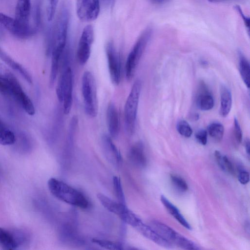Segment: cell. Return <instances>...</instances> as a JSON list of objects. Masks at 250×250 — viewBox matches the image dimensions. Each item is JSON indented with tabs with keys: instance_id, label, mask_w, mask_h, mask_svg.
Segmentation results:
<instances>
[{
	"instance_id": "6da1fadb",
	"label": "cell",
	"mask_w": 250,
	"mask_h": 250,
	"mask_svg": "<svg viewBox=\"0 0 250 250\" xmlns=\"http://www.w3.org/2000/svg\"><path fill=\"white\" fill-rule=\"evenodd\" d=\"M47 185L51 194L59 200L83 209L89 207V202L83 193L64 182L51 178Z\"/></svg>"
},
{
	"instance_id": "7a4b0ae2",
	"label": "cell",
	"mask_w": 250,
	"mask_h": 250,
	"mask_svg": "<svg viewBox=\"0 0 250 250\" xmlns=\"http://www.w3.org/2000/svg\"><path fill=\"white\" fill-rule=\"evenodd\" d=\"M69 13L63 6L58 16L53 33L51 48V64L59 65L66 43Z\"/></svg>"
},
{
	"instance_id": "3957f363",
	"label": "cell",
	"mask_w": 250,
	"mask_h": 250,
	"mask_svg": "<svg viewBox=\"0 0 250 250\" xmlns=\"http://www.w3.org/2000/svg\"><path fill=\"white\" fill-rule=\"evenodd\" d=\"M82 92L85 113L91 118L96 117L98 110L96 81L89 71H85L83 75Z\"/></svg>"
},
{
	"instance_id": "277c9868",
	"label": "cell",
	"mask_w": 250,
	"mask_h": 250,
	"mask_svg": "<svg viewBox=\"0 0 250 250\" xmlns=\"http://www.w3.org/2000/svg\"><path fill=\"white\" fill-rule=\"evenodd\" d=\"M121 219L132 226L146 238L166 248H171L172 245L160 236L150 226L143 223L142 220L130 209L122 216Z\"/></svg>"
},
{
	"instance_id": "5b68a950",
	"label": "cell",
	"mask_w": 250,
	"mask_h": 250,
	"mask_svg": "<svg viewBox=\"0 0 250 250\" xmlns=\"http://www.w3.org/2000/svg\"><path fill=\"white\" fill-rule=\"evenodd\" d=\"M150 227L160 236L171 245L185 250H200V248L192 241L178 233L167 225L157 220L151 221Z\"/></svg>"
},
{
	"instance_id": "8992f818",
	"label": "cell",
	"mask_w": 250,
	"mask_h": 250,
	"mask_svg": "<svg viewBox=\"0 0 250 250\" xmlns=\"http://www.w3.org/2000/svg\"><path fill=\"white\" fill-rule=\"evenodd\" d=\"M152 29L146 28L140 35L126 59L125 74L126 79L130 80L133 77L136 68L151 37Z\"/></svg>"
},
{
	"instance_id": "52a82bcc",
	"label": "cell",
	"mask_w": 250,
	"mask_h": 250,
	"mask_svg": "<svg viewBox=\"0 0 250 250\" xmlns=\"http://www.w3.org/2000/svg\"><path fill=\"white\" fill-rule=\"evenodd\" d=\"M141 87V81L139 79L136 80L131 87L125 105V125L130 133H132L135 128Z\"/></svg>"
},
{
	"instance_id": "ba28073f",
	"label": "cell",
	"mask_w": 250,
	"mask_h": 250,
	"mask_svg": "<svg viewBox=\"0 0 250 250\" xmlns=\"http://www.w3.org/2000/svg\"><path fill=\"white\" fill-rule=\"evenodd\" d=\"M72 73L70 67H66L62 73L56 87L58 100L63 104L65 114L69 113L72 105Z\"/></svg>"
},
{
	"instance_id": "9c48e42d",
	"label": "cell",
	"mask_w": 250,
	"mask_h": 250,
	"mask_svg": "<svg viewBox=\"0 0 250 250\" xmlns=\"http://www.w3.org/2000/svg\"><path fill=\"white\" fill-rule=\"evenodd\" d=\"M28 236L22 230L0 228V248L5 250H14L24 245Z\"/></svg>"
},
{
	"instance_id": "30bf717a",
	"label": "cell",
	"mask_w": 250,
	"mask_h": 250,
	"mask_svg": "<svg viewBox=\"0 0 250 250\" xmlns=\"http://www.w3.org/2000/svg\"><path fill=\"white\" fill-rule=\"evenodd\" d=\"M93 40V28L91 25H87L83 30L78 45L77 57L80 64L83 65L88 60Z\"/></svg>"
},
{
	"instance_id": "8fae6325",
	"label": "cell",
	"mask_w": 250,
	"mask_h": 250,
	"mask_svg": "<svg viewBox=\"0 0 250 250\" xmlns=\"http://www.w3.org/2000/svg\"><path fill=\"white\" fill-rule=\"evenodd\" d=\"M99 12V0H76V13L81 21H93L97 18Z\"/></svg>"
},
{
	"instance_id": "7c38bea8",
	"label": "cell",
	"mask_w": 250,
	"mask_h": 250,
	"mask_svg": "<svg viewBox=\"0 0 250 250\" xmlns=\"http://www.w3.org/2000/svg\"><path fill=\"white\" fill-rule=\"evenodd\" d=\"M109 73L112 83L118 85L121 79V64L119 55L113 43L108 42L105 47Z\"/></svg>"
},
{
	"instance_id": "4fadbf2b",
	"label": "cell",
	"mask_w": 250,
	"mask_h": 250,
	"mask_svg": "<svg viewBox=\"0 0 250 250\" xmlns=\"http://www.w3.org/2000/svg\"><path fill=\"white\" fill-rule=\"evenodd\" d=\"M29 115H33L35 113L34 104L22 88L20 83L15 77L11 80V95Z\"/></svg>"
},
{
	"instance_id": "5bb4252c",
	"label": "cell",
	"mask_w": 250,
	"mask_h": 250,
	"mask_svg": "<svg viewBox=\"0 0 250 250\" xmlns=\"http://www.w3.org/2000/svg\"><path fill=\"white\" fill-rule=\"evenodd\" d=\"M0 23L11 34L20 39H26L34 35L36 31L21 26L15 18L0 13Z\"/></svg>"
},
{
	"instance_id": "9a60e30c",
	"label": "cell",
	"mask_w": 250,
	"mask_h": 250,
	"mask_svg": "<svg viewBox=\"0 0 250 250\" xmlns=\"http://www.w3.org/2000/svg\"><path fill=\"white\" fill-rule=\"evenodd\" d=\"M31 9V0H18L16 6L15 19L23 28L36 30L32 28L30 25Z\"/></svg>"
},
{
	"instance_id": "2e32d148",
	"label": "cell",
	"mask_w": 250,
	"mask_h": 250,
	"mask_svg": "<svg viewBox=\"0 0 250 250\" xmlns=\"http://www.w3.org/2000/svg\"><path fill=\"white\" fill-rule=\"evenodd\" d=\"M106 121L110 137L116 138L120 131V118L118 110L112 103H109L107 107Z\"/></svg>"
},
{
	"instance_id": "e0dca14e",
	"label": "cell",
	"mask_w": 250,
	"mask_h": 250,
	"mask_svg": "<svg viewBox=\"0 0 250 250\" xmlns=\"http://www.w3.org/2000/svg\"><path fill=\"white\" fill-rule=\"evenodd\" d=\"M196 100L197 105L201 110L208 111L213 107V97L204 82L199 84Z\"/></svg>"
},
{
	"instance_id": "ac0fdd59",
	"label": "cell",
	"mask_w": 250,
	"mask_h": 250,
	"mask_svg": "<svg viewBox=\"0 0 250 250\" xmlns=\"http://www.w3.org/2000/svg\"><path fill=\"white\" fill-rule=\"evenodd\" d=\"M104 152L107 158L115 164H119L122 161L121 154L112 141L110 136L104 135L102 138Z\"/></svg>"
},
{
	"instance_id": "d6986e66",
	"label": "cell",
	"mask_w": 250,
	"mask_h": 250,
	"mask_svg": "<svg viewBox=\"0 0 250 250\" xmlns=\"http://www.w3.org/2000/svg\"><path fill=\"white\" fill-rule=\"evenodd\" d=\"M97 198L105 208L119 216L122 215L127 208L126 205L114 201L104 194L98 193Z\"/></svg>"
},
{
	"instance_id": "ffe728a7",
	"label": "cell",
	"mask_w": 250,
	"mask_h": 250,
	"mask_svg": "<svg viewBox=\"0 0 250 250\" xmlns=\"http://www.w3.org/2000/svg\"><path fill=\"white\" fill-rule=\"evenodd\" d=\"M129 157L131 162L139 167L143 168L146 165L147 160L141 143L136 144L131 148Z\"/></svg>"
},
{
	"instance_id": "44dd1931",
	"label": "cell",
	"mask_w": 250,
	"mask_h": 250,
	"mask_svg": "<svg viewBox=\"0 0 250 250\" xmlns=\"http://www.w3.org/2000/svg\"><path fill=\"white\" fill-rule=\"evenodd\" d=\"M220 114L223 117H227L231 110L232 99L229 89L225 85H222L220 89Z\"/></svg>"
},
{
	"instance_id": "7402d4cb",
	"label": "cell",
	"mask_w": 250,
	"mask_h": 250,
	"mask_svg": "<svg viewBox=\"0 0 250 250\" xmlns=\"http://www.w3.org/2000/svg\"><path fill=\"white\" fill-rule=\"evenodd\" d=\"M161 201L168 213L172 216L182 226L188 229L191 227L185 218L181 213L179 210L165 196H161Z\"/></svg>"
},
{
	"instance_id": "603a6c76",
	"label": "cell",
	"mask_w": 250,
	"mask_h": 250,
	"mask_svg": "<svg viewBox=\"0 0 250 250\" xmlns=\"http://www.w3.org/2000/svg\"><path fill=\"white\" fill-rule=\"evenodd\" d=\"M0 58L10 67L20 73L24 79L29 83H32V78L20 63L13 60L11 58L0 50Z\"/></svg>"
},
{
	"instance_id": "cb8c5ba5",
	"label": "cell",
	"mask_w": 250,
	"mask_h": 250,
	"mask_svg": "<svg viewBox=\"0 0 250 250\" xmlns=\"http://www.w3.org/2000/svg\"><path fill=\"white\" fill-rule=\"evenodd\" d=\"M239 69L241 78L246 85L249 88L250 80V65L247 58L241 51H239Z\"/></svg>"
},
{
	"instance_id": "d4e9b609",
	"label": "cell",
	"mask_w": 250,
	"mask_h": 250,
	"mask_svg": "<svg viewBox=\"0 0 250 250\" xmlns=\"http://www.w3.org/2000/svg\"><path fill=\"white\" fill-rule=\"evenodd\" d=\"M15 141L14 133L0 120V144L3 146L11 145Z\"/></svg>"
},
{
	"instance_id": "484cf974",
	"label": "cell",
	"mask_w": 250,
	"mask_h": 250,
	"mask_svg": "<svg viewBox=\"0 0 250 250\" xmlns=\"http://www.w3.org/2000/svg\"><path fill=\"white\" fill-rule=\"evenodd\" d=\"M214 156L218 166L223 171L231 175L235 174L234 167L226 156L222 155L220 152L216 150L214 152Z\"/></svg>"
},
{
	"instance_id": "4316f807",
	"label": "cell",
	"mask_w": 250,
	"mask_h": 250,
	"mask_svg": "<svg viewBox=\"0 0 250 250\" xmlns=\"http://www.w3.org/2000/svg\"><path fill=\"white\" fill-rule=\"evenodd\" d=\"M208 131L212 139L218 142L221 141L223 137L224 127L220 123L213 122L208 126Z\"/></svg>"
},
{
	"instance_id": "83f0119b",
	"label": "cell",
	"mask_w": 250,
	"mask_h": 250,
	"mask_svg": "<svg viewBox=\"0 0 250 250\" xmlns=\"http://www.w3.org/2000/svg\"><path fill=\"white\" fill-rule=\"evenodd\" d=\"M113 184L114 190L118 201L125 205V196L120 178L117 176H114L113 177Z\"/></svg>"
},
{
	"instance_id": "f1b7e54d",
	"label": "cell",
	"mask_w": 250,
	"mask_h": 250,
	"mask_svg": "<svg viewBox=\"0 0 250 250\" xmlns=\"http://www.w3.org/2000/svg\"><path fill=\"white\" fill-rule=\"evenodd\" d=\"M92 242L97 245L107 250H121L123 249L122 245L116 242L98 239H93Z\"/></svg>"
},
{
	"instance_id": "f546056e",
	"label": "cell",
	"mask_w": 250,
	"mask_h": 250,
	"mask_svg": "<svg viewBox=\"0 0 250 250\" xmlns=\"http://www.w3.org/2000/svg\"><path fill=\"white\" fill-rule=\"evenodd\" d=\"M12 75L8 78L0 76V93L5 96H11V80L14 77Z\"/></svg>"
},
{
	"instance_id": "4dcf8cb0",
	"label": "cell",
	"mask_w": 250,
	"mask_h": 250,
	"mask_svg": "<svg viewBox=\"0 0 250 250\" xmlns=\"http://www.w3.org/2000/svg\"><path fill=\"white\" fill-rule=\"evenodd\" d=\"M178 132L186 138L190 137L192 134V129L189 124L184 120H179L176 125Z\"/></svg>"
},
{
	"instance_id": "1f68e13d",
	"label": "cell",
	"mask_w": 250,
	"mask_h": 250,
	"mask_svg": "<svg viewBox=\"0 0 250 250\" xmlns=\"http://www.w3.org/2000/svg\"><path fill=\"white\" fill-rule=\"evenodd\" d=\"M170 180L178 189L182 191H185L188 190V185L187 182L181 177L172 174L170 175Z\"/></svg>"
},
{
	"instance_id": "d6a6232c",
	"label": "cell",
	"mask_w": 250,
	"mask_h": 250,
	"mask_svg": "<svg viewBox=\"0 0 250 250\" xmlns=\"http://www.w3.org/2000/svg\"><path fill=\"white\" fill-rule=\"evenodd\" d=\"M58 0H48L47 8V18L48 21L53 19L55 14Z\"/></svg>"
},
{
	"instance_id": "836d02e7",
	"label": "cell",
	"mask_w": 250,
	"mask_h": 250,
	"mask_svg": "<svg viewBox=\"0 0 250 250\" xmlns=\"http://www.w3.org/2000/svg\"><path fill=\"white\" fill-rule=\"evenodd\" d=\"M234 136L237 143H241L242 140V131L240 124L236 118L234 119L233 122Z\"/></svg>"
},
{
	"instance_id": "e575fe53",
	"label": "cell",
	"mask_w": 250,
	"mask_h": 250,
	"mask_svg": "<svg viewBox=\"0 0 250 250\" xmlns=\"http://www.w3.org/2000/svg\"><path fill=\"white\" fill-rule=\"evenodd\" d=\"M208 132L205 129H200L195 134V138L197 142L202 145H206L207 143Z\"/></svg>"
},
{
	"instance_id": "d590c367",
	"label": "cell",
	"mask_w": 250,
	"mask_h": 250,
	"mask_svg": "<svg viewBox=\"0 0 250 250\" xmlns=\"http://www.w3.org/2000/svg\"><path fill=\"white\" fill-rule=\"evenodd\" d=\"M238 179L241 184H247L250 181L249 173L244 169H240L238 172Z\"/></svg>"
},
{
	"instance_id": "8d00e7d4",
	"label": "cell",
	"mask_w": 250,
	"mask_h": 250,
	"mask_svg": "<svg viewBox=\"0 0 250 250\" xmlns=\"http://www.w3.org/2000/svg\"><path fill=\"white\" fill-rule=\"evenodd\" d=\"M234 8L237 12L240 15L241 18L243 21L245 26L248 28V30L249 31L250 26L249 18L245 15L240 6L236 5L234 6Z\"/></svg>"
},
{
	"instance_id": "74e56055",
	"label": "cell",
	"mask_w": 250,
	"mask_h": 250,
	"mask_svg": "<svg viewBox=\"0 0 250 250\" xmlns=\"http://www.w3.org/2000/svg\"><path fill=\"white\" fill-rule=\"evenodd\" d=\"M13 75L11 71L0 62V76L8 78Z\"/></svg>"
},
{
	"instance_id": "f35d334b",
	"label": "cell",
	"mask_w": 250,
	"mask_h": 250,
	"mask_svg": "<svg viewBox=\"0 0 250 250\" xmlns=\"http://www.w3.org/2000/svg\"><path fill=\"white\" fill-rule=\"evenodd\" d=\"M245 147L246 149V152L248 154V155L250 156V140L249 139H247L245 141Z\"/></svg>"
},
{
	"instance_id": "ab89813d",
	"label": "cell",
	"mask_w": 250,
	"mask_h": 250,
	"mask_svg": "<svg viewBox=\"0 0 250 250\" xmlns=\"http://www.w3.org/2000/svg\"><path fill=\"white\" fill-rule=\"evenodd\" d=\"M101 1L105 5L109 6L114 3L115 0H101Z\"/></svg>"
},
{
	"instance_id": "60d3db41",
	"label": "cell",
	"mask_w": 250,
	"mask_h": 250,
	"mask_svg": "<svg viewBox=\"0 0 250 250\" xmlns=\"http://www.w3.org/2000/svg\"><path fill=\"white\" fill-rule=\"evenodd\" d=\"M208 2L212 3H219V2H223L226 1H229L233 0H207Z\"/></svg>"
},
{
	"instance_id": "b9f144b4",
	"label": "cell",
	"mask_w": 250,
	"mask_h": 250,
	"mask_svg": "<svg viewBox=\"0 0 250 250\" xmlns=\"http://www.w3.org/2000/svg\"><path fill=\"white\" fill-rule=\"evenodd\" d=\"M150 0L151 1H152L154 3H162V2H164L166 0Z\"/></svg>"
}]
</instances>
